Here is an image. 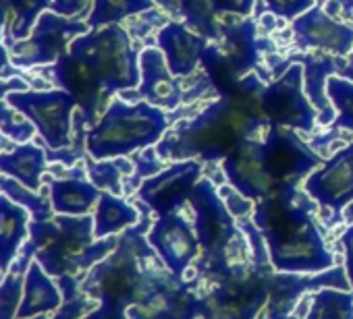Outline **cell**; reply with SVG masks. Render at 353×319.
I'll list each match as a JSON object with an SVG mask.
<instances>
[{
	"label": "cell",
	"mask_w": 353,
	"mask_h": 319,
	"mask_svg": "<svg viewBox=\"0 0 353 319\" xmlns=\"http://www.w3.org/2000/svg\"><path fill=\"white\" fill-rule=\"evenodd\" d=\"M38 73L48 75L59 89L75 98L88 129L98 122L102 108H108V98L137 89L141 81L139 52L121 25L90 30L75 38L67 54L48 69H38Z\"/></svg>",
	"instance_id": "cell-1"
},
{
	"label": "cell",
	"mask_w": 353,
	"mask_h": 319,
	"mask_svg": "<svg viewBox=\"0 0 353 319\" xmlns=\"http://www.w3.org/2000/svg\"><path fill=\"white\" fill-rule=\"evenodd\" d=\"M266 83L256 73H250L235 87L221 94L194 120L181 122L168 131L156 145L162 160H208L223 162L248 137L260 133L268 122L260 100Z\"/></svg>",
	"instance_id": "cell-2"
},
{
	"label": "cell",
	"mask_w": 353,
	"mask_h": 319,
	"mask_svg": "<svg viewBox=\"0 0 353 319\" xmlns=\"http://www.w3.org/2000/svg\"><path fill=\"white\" fill-rule=\"evenodd\" d=\"M320 164V155L293 129L266 124L223 160V170L231 187L260 201L276 191L297 189Z\"/></svg>",
	"instance_id": "cell-3"
},
{
	"label": "cell",
	"mask_w": 353,
	"mask_h": 319,
	"mask_svg": "<svg viewBox=\"0 0 353 319\" xmlns=\"http://www.w3.org/2000/svg\"><path fill=\"white\" fill-rule=\"evenodd\" d=\"M305 195L297 189L276 191L256 201L252 220L264 236L270 265L283 274H322L334 267Z\"/></svg>",
	"instance_id": "cell-4"
},
{
	"label": "cell",
	"mask_w": 353,
	"mask_h": 319,
	"mask_svg": "<svg viewBox=\"0 0 353 319\" xmlns=\"http://www.w3.org/2000/svg\"><path fill=\"white\" fill-rule=\"evenodd\" d=\"M150 226L145 218L143 224L121 232L117 249L83 276L81 290L100 302L83 319H129V309L143 302L162 267L145 239Z\"/></svg>",
	"instance_id": "cell-5"
},
{
	"label": "cell",
	"mask_w": 353,
	"mask_h": 319,
	"mask_svg": "<svg viewBox=\"0 0 353 319\" xmlns=\"http://www.w3.org/2000/svg\"><path fill=\"white\" fill-rule=\"evenodd\" d=\"M119 245V234L96 241L94 216H65L30 222V241L26 247L48 276L83 278L96 263L106 259Z\"/></svg>",
	"instance_id": "cell-6"
},
{
	"label": "cell",
	"mask_w": 353,
	"mask_h": 319,
	"mask_svg": "<svg viewBox=\"0 0 353 319\" xmlns=\"http://www.w3.org/2000/svg\"><path fill=\"white\" fill-rule=\"evenodd\" d=\"M168 131V114L145 100H112L98 122L85 131V151L94 160L127 157L154 147Z\"/></svg>",
	"instance_id": "cell-7"
},
{
	"label": "cell",
	"mask_w": 353,
	"mask_h": 319,
	"mask_svg": "<svg viewBox=\"0 0 353 319\" xmlns=\"http://www.w3.org/2000/svg\"><path fill=\"white\" fill-rule=\"evenodd\" d=\"M196 214V234L200 241V276L221 278L231 267L229 251L241 230L235 226L233 214L227 210L216 185L210 179H200L190 195Z\"/></svg>",
	"instance_id": "cell-8"
},
{
	"label": "cell",
	"mask_w": 353,
	"mask_h": 319,
	"mask_svg": "<svg viewBox=\"0 0 353 319\" xmlns=\"http://www.w3.org/2000/svg\"><path fill=\"white\" fill-rule=\"evenodd\" d=\"M270 44V40L258 38V23L254 19L237 25H221L219 40L210 42L202 56L206 77L214 83L219 94H225L258 69L260 54L264 50H272Z\"/></svg>",
	"instance_id": "cell-9"
},
{
	"label": "cell",
	"mask_w": 353,
	"mask_h": 319,
	"mask_svg": "<svg viewBox=\"0 0 353 319\" xmlns=\"http://www.w3.org/2000/svg\"><path fill=\"white\" fill-rule=\"evenodd\" d=\"M266 265H245L216 278V284L200 292V319H258L268 300Z\"/></svg>",
	"instance_id": "cell-10"
},
{
	"label": "cell",
	"mask_w": 353,
	"mask_h": 319,
	"mask_svg": "<svg viewBox=\"0 0 353 319\" xmlns=\"http://www.w3.org/2000/svg\"><path fill=\"white\" fill-rule=\"evenodd\" d=\"M7 102L19 110L42 137L44 145L52 151L73 147V116L77 102L65 89H28L13 91Z\"/></svg>",
	"instance_id": "cell-11"
},
{
	"label": "cell",
	"mask_w": 353,
	"mask_h": 319,
	"mask_svg": "<svg viewBox=\"0 0 353 319\" xmlns=\"http://www.w3.org/2000/svg\"><path fill=\"white\" fill-rule=\"evenodd\" d=\"M90 25L77 17H63L52 11H44L32 30V36L23 42H17L11 52V63L23 71L54 65L63 54L69 52V46L75 38L85 36Z\"/></svg>",
	"instance_id": "cell-12"
},
{
	"label": "cell",
	"mask_w": 353,
	"mask_h": 319,
	"mask_svg": "<svg viewBox=\"0 0 353 319\" xmlns=\"http://www.w3.org/2000/svg\"><path fill=\"white\" fill-rule=\"evenodd\" d=\"M260 106L270 124L305 133L314 131L318 114L303 89V65L299 58H295L281 77L266 85Z\"/></svg>",
	"instance_id": "cell-13"
},
{
	"label": "cell",
	"mask_w": 353,
	"mask_h": 319,
	"mask_svg": "<svg viewBox=\"0 0 353 319\" xmlns=\"http://www.w3.org/2000/svg\"><path fill=\"white\" fill-rule=\"evenodd\" d=\"M202 177L200 160H181L172 162L158 175L145 179L137 189V199L156 214V218L181 212L190 201L194 187Z\"/></svg>",
	"instance_id": "cell-14"
},
{
	"label": "cell",
	"mask_w": 353,
	"mask_h": 319,
	"mask_svg": "<svg viewBox=\"0 0 353 319\" xmlns=\"http://www.w3.org/2000/svg\"><path fill=\"white\" fill-rule=\"evenodd\" d=\"M145 239L160 257L162 265L181 280L200 259V241L196 228L181 212L156 218Z\"/></svg>",
	"instance_id": "cell-15"
},
{
	"label": "cell",
	"mask_w": 353,
	"mask_h": 319,
	"mask_svg": "<svg viewBox=\"0 0 353 319\" xmlns=\"http://www.w3.org/2000/svg\"><path fill=\"white\" fill-rule=\"evenodd\" d=\"M307 197L324 210L343 214L353 204V143L341 147L303 183Z\"/></svg>",
	"instance_id": "cell-16"
},
{
	"label": "cell",
	"mask_w": 353,
	"mask_h": 319,
	"mask_svg": "<svg viewBox=\"0 0 353 319\" xmlns=\"http://www.w3.org/2000/svg\"><path fill=\"white\" fill-rule=\"evenodd\" d=\"M293 44L299 50H324L334 56H347L353 52V25L341 23L330 17L320 5L299 15L291 23Z\"/></svg>",
	"instance_id": "cell-17"
},
{
	"label": "cell",
	"mask_w": 353,
	"mask_h": 319,
	"mask_svg": "<svg viewBox=\"0 0 353 319\" xmlns=\"http://www.w3.org/2000/svg\"><path fill=\"white\" fill-rule=\"evenodd\" d=\"M141 81L137 94L141 100L150 102L160 110H176L188 98L181 79L174 77L166 65V58L158 46H148L139 52Z\"/></svg>",
	"instance_id": "cell-18"
},
{
	"label": "cell",
	"mask_w": 353,
	"mask_h": 319,
	"mask_svg": "<svg viewBox=\"0 0 353 319\" xmlns=\"http://www.w3.org/2000/svg\"><path fill=\"white\" fill-rule=\"evenodd\" d=\"M156 46L162 50L170 73L179 79H185L192 77L202 65V56L210 42L192 32L183 21L170 19L160 28L156 36Z\"/></svg>",
	"instance_id": "cell-19"
},
{
	"label": "cell",
	"mask_w": 353,
	"mask_h": 319,
	"mask_svg": "<svg viewBox=\"0 0 353 319\" xmlns=\"http://www.w3.org/2000/svg\"><path fill=\"white\" fill-rule=\"evenodd\" d=\"M57 177L44 175V185L50 189V204L54 214L65 216H85L96 208L102 191L88 179V170L73 166L69 173H57Z\"/></svg>",
	"instance_id": "cell-20"
},
{
	"label": "cell",
	"mask_w": 353,
	"mask_h": 319,
	"mask_svg": "<svg viewBox=\"0 0 353 319\" xmlns=\"http://www.w3.org/2000/svg\"><path fill=\"white\" fill-rule=\"evenodd\" d=\"M297 58L303 65V89L312 106L316 108L318 124L332 126L336 116H334V106L326 94V81L328 77L336 75L341 63L326 54H299Z\"/></svg>",
	"instance_id": "cell-21"
},
{
	"label": "cell",
	"mask_w": 353,
	"mask_h": 319,
	"mask_svg": "<svg viewBox=\"0 0 353 319\" xmlns=\"http://www.w3.org/2000/svg\"><path fill=\"white\" fill-rule=\"evenodd\" d=\"M46 168V149L36 143H17L11 151L0 153V175L19 181L34 193L42 191Z\"/></svg>",
	"instance_id": "cell-22"
},
{
	"label": "cell",
	"mask_w": 353,
	"mask_h": 319,
	"mask_svg": "<svg viewBox=\"0 0 353 319\" xmlns=\"http://www.w3.org/2000/svg\"><path fill=\"white\" fill-rule=\"evenodd\" d=\"M32 214L0 193V274H7L30 234Z\"/></svg>",
	"instance_id": "cell-23"
},
{
	"label": "cell",
	"mask_w": 353,
	"mask_h": 319,
	"mask_svg": "<svg viewBox=\"0 0 353 319\" xmlns=\"http://www.w3.org/2000/svg\"><path fill=\"white\" fill-rule=\"evenodd\" d=\"M63 292L52 276L44 272V267L34 259L23 286V298L17 311V319H34L38 315H48L61 309Z\"/></svg>",
	"instance_id": "cell-24"
},
{
	"label": "cell",
	"mask_w": 353,
	"mask_h": 319,
	"mask_svg": "<svg viewBox=\"0 0 353 319\" xmlns=\"http://www.w3.org/2000/svg\"><path fill=\"white\" fill-rule=\"evenodd\" d=\"M50 3L52 0H0V36L9 50L32 36L40 15L50 9Z\"/></svg>",
	"instance_id": "cell-25"
},
{
	"label": "cell",
	"mask_w": 353,
	"mask_h": 319,
	"mask_svg": "<svg viewBox=\"0 0 353 319\" xmlns=\"http://www.w3.org/2000/svg\"><path fill=\"white\" fill-rule=\"evenodd\" d=\"M137 222H139V212L135 210V206H131L129 201H125L119 195L102 191V195L96 204V212H94L96 241L117 236V234L125 232L127 228L135 226Z\"/></svg>",
	"instance_id": "cell-26"
},
{
	"label": "cell",
	"mask_w": 353,
	"mask_h": 319,
	"mask_svg": "<svg viewBox=\"0 0 353 319\" xmlns=\"http://www.w3.org/2000/svg\"><path fill=\"white\" fill-rule=\"evenodd\" d=\"M34 261V253L23 245L19 257L11 263L9 272L0 282V319H17V311L23 298V286L28 270Z\"/></svg>",
	"instance_id": "cell-27"
},
{
	"label": "cell",
	"mask_w": 353,
	"mask_h": 319,
	"mask_svg": "<svg viewBox=\"0 0 353 319\" xmlns=\"http://www.w3.org/2000/svg\"><path fill=\"white\" fill-rule=\"evenodd\" d=\"M154 0H94L92 11L85 19L90 30H100L106 25H119L121 21L156 11Z\"/></svg>",
	"instance_id": "cell-28"
},
{
	"label": "cell",
	"mask_w": 353,
	"mask_h": 319,
	"mask_svg": "<svg viewBox=\"0 0 353 319\" xmlns=\"http://www.w3.org/2000/svg\"><path fill=\"white\" fill-rule=\"evenodd\" d=\"M85 170H88V179L106 193L112 195H123L125 193V179L133 177L135 173V164L133 160H125V157H112V160H94V157H85Z\"/></svg>",
	"instance_id": "cell-29"
},
{
	"label": "cell",
	"mask_w": 353,
	"mask_h": 319,
	"mask_svg": "<svg viewBox=\"0 0 353 319\" xmlns=\"http://www.w3.org/2000/svg\"><path fill=\"white\" fill-rule=\"evenodd\" d=\"M0 193H5L11 201L23 206L32 214V220H42V218L54 216V210L50 204V189L42 187L40 193H34L26 185H21L19 181L3 175L0 177Z\"/></svg>",
	"instance_id": "cell-30"
},
{
	"label": "cell",
	"mask_w": 353,
	"mask_h": 319,
	"mask_svg": "<svg viewBox=\"0 0 353 319\" xmlns=\"http://www.w3.org/2000/svg\"><path fill=\"white\" fill-rule=\"evenodd\" d=\"M305 319H353V292L322 288L312 296Z\"/></svg>",
	"instance_id": "cell-31"
},
{
	"label": "cell",
	"mask_w": 353,
	"mask_h": 319,
	"mask_svg": "<svg viewBox=\"0 0 353 319\" xmlns=\"http://www.w3.org/2000/svg\"><path fill=\"white\" fill-rule=\"evenodd\" d=\"M179 13L183 23L206 38L208 42H216L221 34V23L216 21V13L210 5V0H179Z\"/></svg>",
	"instance_id": "cell-32"
},
{
	"label": "cell",
	"mask_w": 353,
	"mask_h": 319,
	"mask_svg": "<svg viewBox=\"0 0 353 319\" xmlns=\"http://www.w3.org/2000/svg\"><path fill=\"white\" fill-rule=\"evenodd\" d=\"M326 94L336 108V118L332 122L334 131H353V81L332 75L326 81Z\"/></svg>",
	"instance_id": "cell-33"
},
{
	"label": "cell",
	"mask_w": 353,
	"mask_h": 319,
	"mask_svg": "<svg viewBox=\"0 0 353 319\" xmlns=\"http://www.w3.org/2000/svg\"><path fill=\"white\" fill-rule=\"evenodd\" d=\"M0 133L7 135L15 143H30L38 131L32 120H28L7 100H0Z\"/></svg>",
	"instance_id": "cell-34"
},
{
	"label": "cell",
	"mask_w": 353,
	"mask_h": 319,
	"mask_svg": "<svg viewBox=\"0 0 353 319\" xmlns=\"http://www.w3.org/2000/svg\"><path fill=\"white\" fill-rule=\"evenodd\" d=\"M268 13H272L281 21H295L299 15L307 13L316 7V0H264Z\"/></svg>",
	"instance_id": "cell-35"
},
{
	"label": "cell",
	"mask_w": 353,
	"mask_h": 319,
	"mask_svg": "<svg viewBox=\"0 0 353 319\" xmlns=\"http://www.w3.org/2000/svg\"><path fill=\"white\" fill-rule=\"evenodd\" d=\"M219 193H221V197H223L227 210L233 214V218H243V216H248L250 212H254V208H256V206L252 204V199H248L245 195H241V193H239L235 187H231V185L221 187Z\"/></svg>",
	"instance_id": "cell-36"
},
{
	"label": "cell",
	"mask_w": 353,
	"mask_h": 319,
	"mask_svg": "<svg viewBox=\"0 0 353 319\" xmlns=\"http://www.w3.org/2000/svg\"><path fill=\"white\" fill-rule=\"evenodd\" d=\"M92 0H52L50 3V9L52 13L57 15H63V17H77V19H88L85 15H90L92 7H90Z\"/></svg>",
	"instance_id": "cell-37"
},
{
	"label": "cell",
	"mask_w": 353,
	"mask_h": 319,
	"mask_svg": "<svg viewBox=\"0 0 353 319\" xmlns=\"http://www.w3.org/2000/svg\"><path fill=\"white\" fill-rule=\"evenodd\" d=\"M210 5L216 15H241L248 17L254 11L256 0H210Z\"/></svg>",
	"instance_id": "cell-38"
},
{
	"label": "cell",
	"mask_w": 353,
	"mask_h": 319,
	"mask_svg": "<svg viewBox=\"0 0 353 319\" xmlns=\"http://www.w3.org/2000/svg\"><path fill=\"white\" fill-rule=\"evenodd\" d=\"M9 77H23L30 81V75L11 63V52L3 42V36H0V79H9Z\"/></svg>",
	"instance_id": "cell-39"
},
{
	"label": "cell",
	"mask_w": 353,
	"mask_h": 319,
	"mask_svg": "<svg viewBox=\"0 0 353 319\" xmlns=\"http://www.w3.org/2000/svg\"><path fill=\"white\" fill-rule=\"evenodd\" d=\"M341 245H343V255H345V274L353 292V222L345 228V232L341 234Z\"/></svg>",
	"instance_id": "cell-40"
},
{
	"label": "cell",
	"mask_w": 353,
	"mask_h": 319,
	"mask_svg": "<svg viewBox=\"0 0 353 319\" xmlns=\"http://www.w3.org/2000/svg\"><path fill=\"white\" fill-rule=\"evenodd\" d=\"M30 81L23 77H9V79H0V100H7L9 94L13 91H28L30 89Z\"/></svg>",
	"instance_id": "cell-41"
},
{
	"label": "cell",
	"mask_w": 353,
	"mask_h": 319,
	"mask_svg": "<svg viewBox=\"0 0 353 319\" xmlns=\"http://www.w3.org/2000/svg\"><path fill=\"white\" fill-rule=\"evenodd\" d=\"M154 3L158 5V7H162L164 11H170V15L176 19L181 13H179V0H154ZM179 21V19H176Z\"/></svg>",
	"instance_id": "cell-42"
},
{
	"label": "cell",
	"mask_w": 353,
	"mask_h": 319,
	"mask_svg": "<svg viewBox=\"0 0 353 319\" xmlns=\"http://www.w3.org/2000/svg\"><path fill=\"white\" fill-rule=\"evenodd\" d=\"M17 143L15 141H11L7 135H3V133H0V153H3V151H11L13 147H15Z\"/></svg>",
	"instance_id": "cell-43"
},
{
	"label": "cell",
	"mask_w": 353,
	"mask_h": 319,
	"mask_svg": "<svg viewBox=\"0 0 353 319\" xmlns=\"http://www.w3.org/2000/svg\"><path fill=\"white\" fill-rule=\"evenodd\" d=\"M274 21H276V17H274L272 13H268V15H264V17H262V25H264L268 32L276 30V23H274Z\"/></svg>",
	"instance_id": "cell-44"
},
{
	"label": "cell",
	"mask_w": 353,
	"mask_h": 319,
	"mask_svg": "<svg viewBox=\"0 0 353 319\" xmlns=\"http://www.w3.org/2000/svg\"><path fill=\"white\" fill-rule=\"evenodd\" d=\"M343 218H345V222H347V224H351V222H353V204H349V206L345 208Z\"/></svg>",
	"instance_id": "cell-45"
},
{
	"label": "cell",
	"mask_w": 353,
	"mask_h": 319,
	"mask_svg": "<svg viewBox=\"0 0 353 319\" xmlns=\"http://www.w3.org/2000/svg\"><path fill=\"white\" fill-rule=\"evenodd\" d=\"M349 19H351V21H353V13H351V17H349Z\"/></svg>",
	"instance_id": "cell-46"
},
{
	"label": "cell",
	"mask_w": 353,
	"mask_h": 319,
	"mask_svg": "<svg viewBox=\"0 0 353 319\" xmlns=\"http://www.w3.org/2000/svg\"><path fill=\"white\" fill-rule=\"evenodd\" d=\"M289 319H295V317H289Z\"/></svg>",
	"instance_id": "cell-47"
}]
</instances>
